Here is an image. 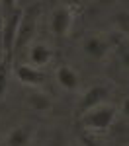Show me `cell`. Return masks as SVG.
<instances>
[{
  "instance_id": "cell-1",
  "label": "cell",
  "mask_w": 129,
  "mask_h": 146,
  "mask_svg": "<svg viewBox=\"0 0 129 146\" xmlns=\"http://www.w3.org/2000/svg\"><path fill=\"white\" fill-rule=\"evenodd\" d=\"M35 22H37V6H31L29 10L22 12V18L18 23V33L14 41V51H20L23 45H27L31 41L35 33Z\"/></svg>"
},
{
  "instance_id": "cell-2",
  "label": "cell",
  "mask_w": 129,
  "mask_h": 146,
  "mask_svg": "<svg viewBox=\"0 0 129 146\" xmlns=\"http://www.w3.org/2000/svg\"><path fill=\"white\" fill-rule=\"evenodd\" d=\"M114 117H116V107H94L84 113L82 125L92 131H104L112 125Z\"/></svg>"
},
{
  "instance_id": "cell-3",
  "label": "cell",
  "mask_w": 129,
  "mask_h": 146,
  "mask_svg": "<svg viewBox=\"0 0 129 146\" xmlns=\"http://www.w3.org/2000/svg\"><path fill=\"white\" fill-rule=\"evenodd\" d=\"M22 18V10L14 8L10 16L6 18L4 27H2V47H4V58L10 60L14 55V41H16V33H18V23Z\"/></svg>"
},
{
  "instance_id": "cell-4",
  "label": "cell",
  "mask_w": 129,
  "mask_h": 146,
  "mask_svg": "<svg viewBox=\"0 0 129 146\" xmlns=\"http://www.w3.org/2000/svg\"><path fill=\"white\" fill-rule=\"evenodd\" d=\"M106 96H108V88H104V86L90 88L84 94V98L80 101V113H86V111H90V109H94L102 100H106Z\"/></svg>"
},
{
  "instance_id": "cell-5",
  "label": "cell",
  "mask_w": 129,
  "mask_h": 146,
  "mask_svg": "<svg viewBox=\"0 0 129 146\" xmlns=\"http://www.w3.org/2000/svg\"><path fill=\"white\" fill-rule=\"evenodd\" d=\"M70 27V12L63 6V8H57L51 16V29L55 35H65Z\"/></svg>"
},
{
  "instance_id": "cell-6",
  "label": "cell",
  "mask_w": 129,
  "mask_h": 146,
  "mask_svg": "<svg viewBox=\"0 0 129 146\" xmlns=\"http://www.w3.org/2000/svg\"><path fill=\"white\" fill-rule=\"evenodd\" d=\"M16 76H18L20 82L27 84V86H39V84H43V80H45V76H43L39 70L27 66V64H22V66L16 68Z\"/></svg>"
},
{
  "instance_id": "cell-7",
  "label": "cell",
  "mask_w": 129,
  "mask_h": 146,
  "mask_svg": "<svg viewBox=\"0 0 129 146\" xmlns=\"http://www.w3.org/2000/svg\"><path fill=\"white\" fill-rule=\"evenodd\" d=\"M57 80H59V84H61L63 88H67V90H74V88L78 86V76H76V72L70 66H61L57 70Z\"/></svg>"
},
{
  "instance_id": "cell-8",
  "label": "cell",
  "mask_w": 129,
  "mask_h": 146,
  "mask_svg": "<svg viewBox=\"0 0 129 146\" xmlns=\"http://www.w3.org/2000/svg\"><path fill=\"white\" fill-rule=\"evenodd\" d=\"M29 142V131L25 127H18L8 135V146H25Z\"/></svg>"
},
{
  "instance_id": "cell-9",
  "label": "cell",
  "mask_w": 129,
  "mask_h": 146,
  "mask_svg": "<svg viewBox=\"0 0 129 146\" xmlns=\"http://www.w3.org/2000/svg\"><path fill=\"white\" fill-rule=\"evenodd\" d=\"M49 58H51V51L47 49L45 45H35L31 49V62L37 64V66H43L49 62Z\"/></svg>"
},
{
  "instance_id": "cell-10",
  "label": "cell",
  "mask_w": 129,
  "mask_h": 146,
  "mask_svg": "<svg viewBox=\"0 0 129 146\" xmlns=\"http://www.w3.org/2000/svg\"><path fill=\"white\" fill-rule=\"evenodd\" d=\"M27 101H29V105H31L33 109H49V107H51V101H49V98H45V94L33 92V94H29Z\"/></svg>"
},
{
  "instance_id": "cell-11",
  "label": "cell",
  "mask_w": 129,
  "mask_h": 146,
  "mask_svg": "<svg viewBox=\"0 0 129 146\" xmlns=\"http://www.w3.org/2000/svg\"><path fill=\"white\" fill-rule=\"evenodd\" d=\"M86 51H88L94 58H102L104 53H106V43L100 41V39H90V41L86 43Z\"/></svg>"
},
{
  "instance_id": "cell-12",
  "label": "cell",
  "mask_w": 129,
  "mask_h": 146,
  "mask_svg": "<svg viewBox=\"0 0 129 146\" xmlns=\"http://www.w3.org/2000/svg\"><path fill=\"white\" fill-rule=\"evenodd\" d=\"M6 84H8V58L0 62V96L6 90Z\"/></svg>"
}]
</instances>
